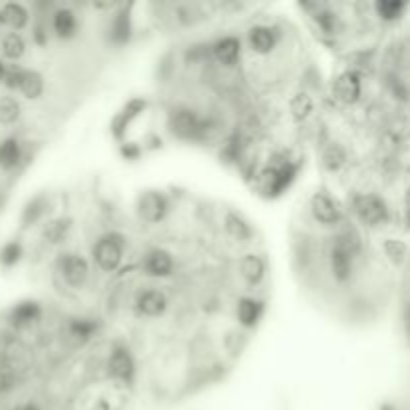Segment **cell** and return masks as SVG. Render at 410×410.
Instances as JSON below:
<instances>
[{
    "label": "cell",
    "mask_w": 410,
    "mask_h": 410,
    "mask_svg": "<svg viewBox=\"0 0 410 410\" xmlns=\"http://www.w3.org/2000/svg\"><path fill=\"white\" fill-rule=\"evenodd\" d=\"M212 52H214V58H216L220 65H225V67H234L236 60H238V56H240V41L234 38V36L220 38V41L214 45Z\"/></svg>",
    "instance_id": "13"
},
{
    "label": "cell",
    "mask_w": 410,
    "mask_h": 410,
    "mask_svg": "<svg viewBox=\"0 0 410 410\" xmlns=\"http://www.w3.org/2000/svg\"><path fill=\"white\" fill-rule=\"evenodd\" d=\"M383 249H385V254L394 264H400L405 260V256H407V247L400 240H387L383 244Z\"/></svg>",
    "instance_id": "33"
},
{
    "label": "cell",
    "mask_w": 410,
    "mask_h": 410,
    "mask_svg": "<svg viewBox=\"0 0 410 410\" xmlns=\"http://www.w3.org/2000/svg\"><path fill=\"white\" fill-rule=\"evenodd\" d=\"M113 41L116 45H122L128 41V34H130V19H128V12L122 10L120 14H116L113 21Z\"/></svg>",
    "instance_id": "28"
},
{
    "label": "cell",
    "mask_w": 410,
    "mask_h": 410,
    "mask_svg": "<svg viewBox=\"0 0 410 410\" xmlns=\"http://www.w3.org/2000/svg\"><path fill=\"white\" fill-rule=\"evenodd\" d=\"M94 330H96V324L91 319H72V322H70V332L76 339L87 341L94 334Z\"/></svg>",
    "instance_id": "29"
},
{
    "label": "cell",
    "mask_w": 410,
    "mask_h": 410,
    "mask_svg": "<svg viewBox=\"0 0 410 410\" xmlns=\"http://www.w3.org/2000/svg\"><path fill=\"white\" fill-rule=\"evenodd\" d=\"M21 157H23V152H21V144L16 138H6L0 142V166L4 170H12L14 166H19Z\"/></svg>",
    "instance_id": "21"
},
{
    "label": "cell",
    "mask_w": 410,
    "mask_h": 410,
    "mask_svg": "<svg viewBox=\"0 0 410 410\" xmlns=\"http://www.w3.org/2000/svg\"><path fill=\"white\" fill-rule=\"evenodd\" d=\"M407 210H409V214H410V188H409V192H407Z\"/></svg>",
    "instance_id": "39"
},
{
    "label": "cell",
    "mask_w": 410,
    "mask_h": 410,
    "mask_svg": "<svg viewBox=\"0 0 410 410\" xmlns=\"http://www.w3.org/2000/svg\"><path fill=\"white\" fill-rule=\"evenodd\" d=\"M260 315H262V302L254 300V298H240L238 304H236V317H238V322L247 328H252L258 320H260Z\"/></svg>",
    "instance_id": "16"
},
{
    "label": "cell",
    "mask_w": 410,
    "mask_h": 410,
    "mask_svg": "<svg viewBox=\"0 0 410 410\" xmlns=\"http://www.w3.org/2000/svg\"><path fill=\"white\" fill-rule=\"evenodd\" d=\"M142 269L152 278H166V276L174 273V258L168 251L155 249L144 256Z\"/></svg>",
    "instance_id": "8"
},
{
    "label": "cell",
    "mask_w": 410,
    "mask_h": 410,
    "mask_svg": "<svg viewBox=\"0 0 410 410\" xmlns=\"http://www.w3.org/2000/svg\"><path fill=\"white\" fill-rule=\"evenodd\" d=\"M34 41H36L38 45H46L45 28H43V26H36V28H34Z\"/></svg>",
    "instance_id": "36"
},
{
    "label": "cell",
    "mask_w": 410,
    "mask_h": 410,
    "mask_svg": "<svg viewBox=\"0 0 410 410\" xmlns=\"http://www.w3.org/2000/svg\"><path fill=\"white\" fill-rule=\"evenodd\" d=\"M225 230H227L228 236H232L234 240H249L252 236L251 225L238 212H227L225 214Z\"/></svg>",
    "instance_id": "19"
},
{
    "label": "cell",
    "mask_w": 410,
    "mask_h": 410,
    "mask_svg": "<svg viewBox=\"0 0 410 410\" xmlns=\"http://www.w3.org/2000/svg\"><path fill=\"white\" fill-rule=\"evenodd\" d=\"M310 212L315 220L324 227H337L341 223L342 214L339 205L326 194V192H315L310 198Z\"/></svg>",
    "instance_id": "6"
},
{
    "label": "cell",
    "mask_w": 410,
    "mask_h": 410,
    "mask_svg": "<svg viewBox=\"0 0 410 410\" xmlns=\"http://www.w3.org/2000/svg\"><path fill=\"white\" fill-rule=\"evenodd\" d=\"M70 227H72V220L69 218H56V220H52V223H48L43 230V236H45V240H48L50 244H58V242H62L67 236H69Z\"/></svg>",
    "instance_id": "23"
},
{
    "label": "cell",
    "mask_w": 410,
    "mask_h": 410,
    "mask_svg": "<svg viewBox=\"0 0 410 410\" xmlns=\"http://www.w3.org/2000/svg\"><path fill=\"white\" fill-rule=\"evenodd\" d=\"M361 92H363L361 76L352 70L342 72L334 82V94L342 104H354L361 98Z\"/></svg>",
    "instance_id": "9"
},
{
    "label": "cell",
    "mask_w": 410,
    "mask_h": 410,
    "mask_svg": "<svg viewBox=\"0 0 410 410\" xmlns=\"http://www.w3.org/2000/svg\"><path fill=\"white\" fill-rule=\"evenodd\" d=\"M166 308H168V298L164 297L162 291L146 288L137 297L138 315H142L146 319H159L166 312Z\"/></svg>",
    "instance_id": "7"
},
{
    "label": "cell",
    "mask_w": 410,
    "mask_h": 410,
    "mask_svg": "<svg viewBox=\"0 0 410 410\" xmlns=\"http://www.w3.org/2000/svg\"><path fill=\"white\" fill-rule=\"evenodd\" d=\"M23 244L19 240H10L0 249V266L2 269H12L14 264H19V260L23 258Z\"/></svg>",
    "instance_id": "25"
},
{
    "label": "cell",
    "mask_w": 410,
    "mask_h": 410,
    "mask_svg": "<svg viewBox=\"0 0 410 410\" xmlns=\"http://www.w3.org/2000/svg\"><path fill=\"white\" fill-rule=\"evenodd\" d=\"M352 210L365 227H383L388 220L387 203L376 194H356L352 198Z\"/></svg>",
    "instance_id": "2"
},
{
    "label": "cell",
    "mask_w": 410,
    "mask_h": 410,
    "mask_svg": "<svg viewBox=\"0 0 410 410\" xmlns=\"http://www.w3.org/2000/svg\"><path fill=\"white\" fill-rule=\"evenodd\" d=\"M172 130L181 138H194L201 133V120L192 111H179L170 118Z\"/></svg>",
    "instance_id": "12"
},
{
    "label": "cell",
    "mask_w": 410,
    "mask_h": 410,
    "mask_svg": "<svg viewBox=\"0 0 410 410\" xmlns=\"http://www.w3.org/2000/svg\"><path fill=\"white\" fill-rule=\"evenodd\" d=\"M137 212L144 223L157 225L168 212V201L159 190H146L138 196Z\"/></svg>",
    "instance_id": "4"
},
{
    "label": "cell",
    "mask_w": 410,
    "mask_h": 410,
    "mask_svg": "<svg viewBox=\"0 0 410 410\" xmlns=\"http://www.w3.org/2000/svg\"><path fill=\"white\" fill-rule=\"evenodd\" d=\"M56 271L70 288H82L89 280V273H91L87 258H82L80 254H72V252L58 256Z\"/></svg>",
    "instance_id": "3"
},
{
    "label": "cell",
    "mask_w": 410,
    "mask_h": 410,
    "mask_svg": "<svg viewBox=\"0 0 410 410\" xmlns=\"http://www.w3.org/2000/svg\"><path fill=\"white\" fill-rule=\"evenodd\" d=\"M238 273H240V276H242L251 286H258V284L264 280V276H266V264H264L262 256L251 252V254H244V256L240 258V262H238Z\"/></svg>",
    "instance_id": "10"
},
{
    "label": "cell",
    "mask_w": 410,
    "mask_h": 410,
    "mask_svg": "<svg viewBox=\"0 0 410 410\" xmlns=\"http://www.w3.org/2000/svg\"><path fill=\"white\" fill-rule=\"evenodd\" d=\"M324 166L328 168V170H339L342 164H344V160H346V155H344V150H342L339 144H332L326 152H324Z\"/></svg>",
    "instance_id": "31"
},
{
    "label": "cell",
    "mask_w": 410,
    "mask_h": 410,
    "mask_svg": "<svg viewBox=\"0 0 410 410\" xmlns=\"http://www.w3.org/2000/svg\"><path fill=\"white\" fill-rule=\"evenodd\" d=\"M312 109H315V102H312V98H310L308 94H304V92H298V94L293 96V100H291V113H293V116H295L297 120L308 118L310 113H312Z\"/></svg>",
    "instance_id": "26"
},
{
    "label": "cell",
    "mask_w": 410,
    "mask_h": 410,
    "mask_svg": "<svg viewBox=\"0 0 410 410\" xmlns=\"http://www.w3.org/2000/svg\"><path fill=\"white\" fill-rule=\"evenodd\" d=\"M21 104L16 98L12 96H0V124L2 126H10L14 122H19L21 118Z\"/></svg>",
    "instance_id": "24"
},
{
    "label": "cell",
    "mask_w": 410,
    "mask_h": 410,
    "mask_svg": "<svg viewBox=\"0 0 410 410\" xmlns=\"http://www.w3.org/2000/svg\"><path fill=\"white\" fill-rule=\"evenodd\" d=\"M28 10L19 2H8L0 8V23L10 26L12 30H23L28 24Z\"/></svg>",
    "instance_id": "15"
},
{
    "label": "cell",
    "mask_w": 410,
    "mask_h": 410,
    "mask_svg": "<svg viewBox=\"0 0 410 410\" xmlns=\"http://www.w3.org/2000/svg\"><path fill=\"white\" fill-rule=\"evenodd\" d=\"M14 410H41V407L36 402H26V405H21L19 409Z\"/></svg>",
    "instance_id": "37"
},
{
    "label": "cell",
    "mask_w": 410,
    "mask_h": 410,
    "mask_svg": "<svg viewBox=\"0 0 410 410\" xmlns=\"http://www.w3.org/2000/svg\"><path fill=\"white\" fill-rule=\"evenodd\" d=\"M14 387V376L10 370H0V392H10Z\"/></svg>",
    "instance_id": "34"
},
{
    "label": "cell",
    "mask_w": 410,
    "mask_h": 410,
    "mask_svg": "<svg viewBox=\"0 0 410 410\" xmlns=\"http://www.w3.org/2000/svg\"><path fill=\"white\" fill-rule=\"evenodd\" d=\"M6 67H8V65H4V60L0 58V84H4V76H6Z\"/></svg>",
    "instance_id": "38"
},
{
    "label": "cell",
    "mask_w": 410,
    "mask_h": 410,
    "mask_svg": "<svg viewBox=\"0 0 410 410\" xmlns=\"http://www.w3.org/2000/svg\"><path fill=\"white\" fill-rule=\"evenodd\" d=\"M374 8H376V14L380 19H385V21H396L407 10V4L405 2H396V0H383V2H376Z\"/></svg>",
    "instance_id": "27"
},
{
    "label": "cell",
    "mask_w": 410,
    "mask_h": 410,
    "mask_svg": "<svg viewBox=\"0 0 410 410\" xmlns=\"http://www.w3.org/2000/svg\"><path fill=\"white\" fill-rule=\"evenodd\" d=\"M24 72H26V69L19 67V65H8L6 67V76H4V87L10 89V91H21Z\"/></svg>",
    "instance_id": "30"
},
{
    "label": "cell",
    "mask_w": 410,
    "mask_h": 410,
    "mask_svg": "<svg viewBox=\"0 0 410 410\" xmlns=\"http://www.w3.org/2000/svg\"><path fill=\"white\" fill-rule=\"evenodd\" d=\"M52 28H54V34L62 41L67 38H72L78 30V23H76V16L74 12L69 10V8H60L54 12L52 16Z\"/></svg>",
    "instance_id": "14"
},
{
    "label": "cell",
    "mask_w": 410,
    "mask_h": 410,
    "mask_svg": "<svg viewBox=\"0 0 410 410\" xmlns=\"http://www.w3.org/2000/svg\"><path fill=\"white\" fill-rule=\"evenodd\" d=\"M43 208H45V203H43V198H34V201H30L26 208L23 210V223L26 227H30V225H34L38 218H41V214H43Z\"/></svg>",
    "instance_id": "32"
},
{
    "label": "cell",
    "mask_w": 410,
    "mask_h": 410,
    "mask_svg": "<svg viewBox=\"0 0 410 410\" xmlns=\"http://www.w3.org/2000/svg\"><path fill=\"white\" fill-rule=\"evenodd\" d=\"M21 92L24 98L28 100H36L45 94V76L36 70H26L24 72L23 84H21Z\"/></svg>",
    "instance_id": "20"
},
{
    "label": "cell",
    "mask_w": 410,
    "mask_h": 410,
    "mask_svg": "<svg viewBox=\"0 0 410 410\" xmlns=\"http://www.w3.org/2000/svg\"><path fill=\"white\" fill-rule=\"evenodd\" d=\"M135 372H137V365H135L130 350L124 346H116L109 356L111 378L116 383H122V385H130L135 380Z\"/></svg>",
    "instance_id": "5"
},
{
    "label": "cell",
    "mask_w": 410,
    "mask_h": 410,
    "mask_svg": "<svg viewBox=\"0 0 410 410\" xmlns=\"http://www.w3.org/2000/svg\"><path fill=\"white\" fill-rule=\"evenodd\" d=\"M122 252H124V242L120 234H104L96 240L94 249H92V256L96 266L102 273H113L120 266L122 262Z\"/></svg>",
    "instance_id": "1"
},
{
    "label": "cell",
    "mask_w": 410,
    "mask_h": 410,
    "mask_svg": "<svg viewBox=\"0 0 410 410\" xmlns=\"http://www.w3.org/2000/svg\"><path fill=\"white\" fill-rule=\"evenodd\" d=\"M249 45L256 54H271L276 46V32L271 26H252L249 30Z\"/></svg>",
    "instance_id": "11"
},
{
    "label": "cell",
    "mask_w": 410,
    "mask_h": 410,
    "mask_svg": "<svg viewBox=\"0 0 410 410\" xmlns=\"http://www.w3.org/2000/svg\"><path fill=\"white\" fill-rule=\"evenodd\" d=\"M91 410H113V407H111V402H109V400L98 398V400H96V402L91 407Z\"/></svg>",
    "instance_id": "35"
},
{
    "label": "cell",
    "mask_w": 410,
    "mask_h": 410,
    "mask_svg": "<svg viewBox=\"0 0 410 410\" xmlns=\"http://www.w3.org/2000/svg\"><path fill=\"white\" fill-rule=\"evenodd\" d=\"M41 315H43V308H41L38 302H34V300H24V302H19V304L10 310V320H12V324H16V326H26V324H30V322L41 319Z\"/></svg>",
    "instance_id": "17"
},
{
    "label": "cell",
    "mask_w": 410,
    "mask_h": 410,
    "mask_svg": "<svg viewBox=\"0 0 410 410\" xmlns=\"http://www.w3.org/2000/svg\"><path fill=\"white\" fill-rule=\"evenodd\" d=\"M144 106H146V102L144 100H140V98H135V100H130L126 106H124V111L122 113H118V116L114 118V137L120 138L122 137V133L126 130V126L130 124V120L133 118H137L138 114L144 111Z\"/></svg>",
    "instance_id": "18"
},
{
    "label": "cell",
    "mask_w": 410,
    "mask_h": 410,
    "mask_svg": "<svg viewBox=\"0 0 410 410\" xmlns=\"http://www.w3.org/2000/svg\"><path fill=\"white\" fill-rule=\"evenodd\" d=\"M2 54L8 58V60H19L23 58L24 52H26V43L19 32H8L4 38H2Z\"/></svg>",
    "instance_id": "22"
}]
</instances>
